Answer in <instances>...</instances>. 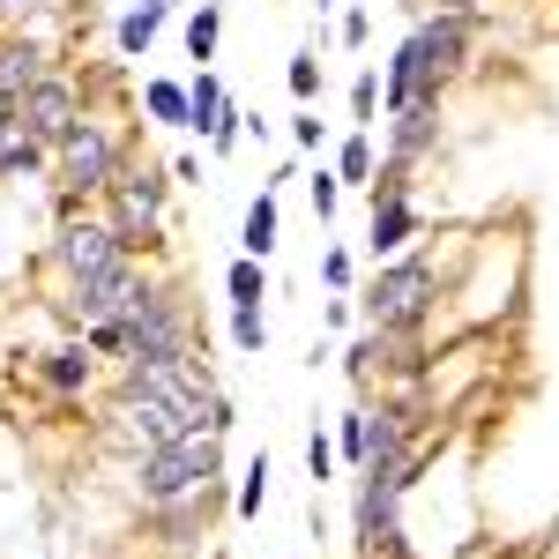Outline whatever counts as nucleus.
Masks as SVG:
<instances>
[{
    "label": "nucleus",
    "instance_id": "1",
    "mask_svg": "<svg viewBox=\"0 0 559 559\" xmlns=\"http://www.w3.org/2000/svg\"><path fill=\"white\" fill-rule=\"evenodd\" d=\"M216 477H224V432L194 426L179 440H165V448H150V455H134V500L142 508H173V500L210 492Z\"/></svg>",
    "mask_w": 559,
    "mask_h": 559
},
{
    "label": "nucleus",
    "instance_id": "2",
    "mask_svg": "<svg viewBox=\"0 0 559 559\" xmlns=\"http://www.w3.org/2000/svg\"><path fill=\"white\" fill-rule=\"evenodd\" d=\"M418 463H388V471H350V545L358 559H411L403 552V500L418 485Z\"/></svg>",
    "mask_w": 559,
    "mask_h": 559
},
{
    "label": "nucleus",
    "instance_id": "3",
    "mask_svg": "<svg viewBox=\"0 0 559 559\" xmlns=\"http://www.w3.org/2000/svg\"><path fill=\"white\" fill-rule=\"evenodd\" d=\"M97 202H105V224L128 239V254H157V247H165V231H173V216H165V202H173V165L128 157Z\"/></svg>",
    "mask_w": 559,
    "mask_h": 559
},
{
    "label": "nucleus",
    "instance_id": "4",
    "mask_svg": "<svg viewBox=\"0 0 559 559\" xmlns=\"http://www.w3.org/2000/svg\"><path fill=\"white\" fill-rule=\"evenodd\" d=\"M366 329H426L432 321V299H440V261L432 254H395V261H373L366 292H350Z\"/></svg>",
    "mask_w": 559,
    "mask_h": 559
},
{
    "label": "nucleus",
    "instance_id": "5",
    "mask_svg": "<svg viewBox=\"0 0 559 559\" xmlns=\"http://www.w3.org/2000/svg\"><path fill=\"white\" fill-rule=\"evenodd\" d=\"M187 350H202V321L187 306V284L150 276L142 306L128 313V358H187Z\"/></svg>",
    "mask_w": 559,
    "mask_h": 559
},
{
    "label": "nucleus",
    "instance_id": "6",
    "mask_svg": "<svg viewBox=\"0 0 559 559\" xmlns=\"http://www.w3.org/2000/svg\"><path fill=\"white\" fill-rule=\"evenodd\" d=\"M120 165H128V142L105 128V120H90V112L68 128V142L52 150V179H60V194H68V202H97V194L112 187Z\"/></svg>",
    "mask_w": 559,
    "mask_h": 559
},
{
    "label": "nucleus",
    "instance_id": "7",
    "mask_svg": "<svg viewBox=\"0 0 559 559\" xmlns=\"http://www.w3.org/2000/svg\"><path fill=\"white\" fill-rule=\"evenodd\" d=\"M150 292V269L142 261H120V269H105V276H68L60 284V299L52 313L68 321V329H97V321H128L134 306Z\"/></svg>",
    "mask_w": 559,
    "mask_h": 559
},
{
    "label": "nucleus",
    "instance_id": "8",
    "mask_svg": "<svg viewBox=\"0 0 559 559\" xmlns=\"http://www.w3.org/2000/svg\"><path fill=\"white\" fill-rule=\"evenodd\" d=\"M120 261H134V254H128V239L105 224V210L90 216V210L68 202V216H60L52 239H45V269H60V276H105V269H120Z\"/></svg>",
    "mask_w": 559,
    "mask_h": 559
},
{
    "label": "nucleus",
    "instance_id": "9",
    "mask_svg": "<svg viewBox=\"0 0 559 559\" xmlns=\"http://www.w3.org/2000/svg\"><path fill=\"white\" fill-rule=\"evenodd\" d=\"M366 202H373V216H366V254L373 261L411 254L418 231H426V210H418V194H411V173H403V165H381L373 187H366Z\"/></svg>",
    "mask_w": 559,
    "mask_h": 559
},
{
    "label": "nucleus",
    "instance_id": "10",
    "mask_svg": "<svg viewBox=\"0 0 559 559\" xmlns=\"http://www.w3.org/2000/svg\"><path fill=\"white\" fill-rule=\"evenodd\" d=\"M83 112H90V105H83V83H75L68 68H52L38 90H23V97H15V128L31 134V142H45V150H60V142H68V128H75Z\"/></svg>",
    "mask_w": 559,
    "mask_h": 559
},
{
    "label": "nucleus",
    "instance_id": "11",
    "mask_svg": "<svg viewBox=\"0 0 559 559\" xmlns=\"http://www.w3.org/2000/svg\"><path fill=\"white\" fill-rule=\"evenodd\" d=\"M440 112H448V90H432L418 105H403V112H388L381 120V165H403V173H418L432 150H440Z\"/></svg>",
    "mask_w": 559,
    "mask_h": 559
},
{
    "label": "nucleus",
    "instance_id": "12",
    "mask_svg": "<svg viewBox=\"0 0 559 559\" xmlns=\"http://www.w3.org/2000/svg\"><path fill=\"white\" fill-rule=\"evenodd\" d=\"M52 75V45L31 38V31H8L0 38V105H15L23 90H38Z\"/></svg>",
    "mask_w": 559,
    "mask_h": 559
},
{
    "label": "nucleus",
    "instance_id": "13",
    "mask_svg": "<svg viewBox=\"0 0 559 559\" xmlns=\"http://www.w3.org/2000/svg\"><path fill=\"white\" fill-rule=\"evenodd\" d=\"M216 508H224V477H216L210 492H194V500H173V508H150V515H157V530H165V545H173V552H194V545L210 537Z\"/></svg>",
    "mask_w": 559,
    "mask_h": 559
},
{
    "label": "nucleus",
    "instance_id": "14",
    "mask_svg": "<svg viewBox=\"0 0 559 559\" xmlns=\"http://www.w3.org/2000/svg\"><path fill=\"white\" fill-rule=\"evenodd\" d=\"M38 381L52 388V395H83V388L97 381V350H90V344H60V350H45V358H38Z\"/></svg>",
    "mask_w": 559,
    "mask_h": 559
},
{
    "label": "nucleus",
    "instance_id": "15",
    "mask_svg": "<svg viewBox=\"0 0 559 559\" xmlns=\"http://www.w3.org/2000/svg\"><path fill=\"white\" fill-rule=\"evenodd\" d=\"M179 0H134L128 15H120V31H112V45H120V60H142L150 45H157V31L173 23Z\"/></svg>",
    "mask_w": 559,
    "mask_h": 559
},
{
    "label": "nucleus",
    "instance_id": "16",
    "mask_svg": "<svg viewBox=\"0 0 559 559\" xmlns=\"http://www.w3.org/2000/svg\"><path fill=\"white\" fill-rule=\"evenodd\" d=\"M276 239H284V216H276V187H261L254 202H247V224H239V254L269 261V254H276Z\"/></svg>",
    "mask_w": 559,
    "mask_h": 559
},
{
    "label": "nucleus",
    "instance_id": "17",
    "mask_svg": "<svg viewBox=\"0 0 559 559\" xmlns=\"http://www.w3.org/2000/svg\"><path fill=\"white\" fill-rule=\"evenodd\" d=\"M179 38H187V60H202V68H210V60H216V38H224V8H216V0L187 8V31H179Z\"/></svg>",
    "mask_w": 559,
    "mask_h": 559
},
{
    "label": "nucleus",
    "instance_id": "18",
    "mask_svg": "<svg viewBox=\"0 0 559 559\" xmlns=\"http://www.w3.org/2000/svg\"><path fill=\"white\" fill-rule=\"evenodd\" d=\"M373 173H381V157H373V134L350 128V134H344V150H336V179H344V187H373Z\"/></svg>",
    "mask_w": 559,
    "mask_h": 559
},
{
    "label": "nucleus",
    "instance_id": "19",
    "mask_svg": "<svg viewBox=\"0 0 559 559\" xmlns=\"http://www.w3.org/2000/svg\"><path fill=\"white\" fill-rule=\"evenodd\" d=\"M269 477H276V463H269V448L261 455H247V477H239V500H231V515L254 522L261 508H269Z\"/></svg>",
    "mask_w": 559,
    "mask_h": 559
},
{
    "label": "nucleus",
    "instance_id": "20",
    "mask_svg": "<svg viewBox=\"0 0 559 559\" xmlns=\"http://www.w3.org/2000/svg\"><path fill=\"white\" fill-rule=\"evenodd\" d=\"M142 105H150V120L157 128H187V83H142Z\"/></svg>",
    "mask_w": 559,
    "mask_h": 559
},
{
    "label": "nucleus",
    "instance_id": "21",
    "mask_svg": "<svg viewBox=\"0 0 559 559\" xmlns=\"http://www.w3.org/2000/svg\"><path fill=\"white\" fill-rule=\"evenodd\" d=\"M224 292H231V306H261L269 299V269H261L254 254H239L231 269H224Z\"/></svg>",
    "mask_w": 559,
    "mask_h": 559
},
{
    "label": "nucleus",
    "instance_id": "22",
    "mask_svg": "<svg viewBox=\"0 0 559 559\" xmlns=\"http://www.w3.org/2000/svg\"><path fill=\"white\" fill-rule=\"evenodd\" d=\"M306 202H313L321 224H336V210H344V179H336V165H313V173H306Z\"/></svg>",
    "mask_w": 559,
    "mask_h": 559
},
{
    "label": "nucleus",
    "instance_id": "23",
    "mask_svg": "<svg viewBox=\"0 0 559 559\" xmlns=\"http://www.w3.org/2000/svg\"><path fill=\"white\" fill-rule=\"evenodd\" d=\"M231 344L247 350V358L269 350V313H261V306H231Z\"/></svg>",
    "mask_w": 559,
    "mask_h": 559
},
{
    "label": "nucleus",
    "instance_id": "24",
    "mask_svg": "<svg viewBox=\"0 0 559 559\" xmlns=\"http://www.w3.org/2000/svg\"><path fill=\"white\" fill-rule=\"evenodd\" d=\"M336 455H344L350 471L366 463V403H350L344 418H336Z\"/></svg>",
    "mask_w": 559,
    "mask_h": 559
},
{
    "label": "nucleus",
    "instance_id": "25",
    "mask_svg": "<svg viewBox=\"0 0 559 559\" xmlns=\"http://www.w3.org/2000/svg\"><path fill=\"white\" fill-rule=\"evenodd\" d=\"M373 120H381V75L358 68V83H350V128H373Z\"/></svg>",
    "mask_w": 559,
    "mask_h": 559
},
{
    "label": "nucleus",
    "instance_id": "26",
    "mask_svg": "<svg viewBox=\"0 0 559 559\" xmlns=\"http://www.w3.org/2000/svg\"><path fill=\"white\" fill-rule=\"evenodd\" d=\"M336 471H344L336 440H329V432H313V440H306V477H313V485H336Z\"/></svg>",
    "mask_w": 559,
    "mask_h": 559
},
{
    "label": "nucleus",
    "instance_id": "27",
    "mask_svg": "<svg viewBox=\"0 0 559 559\" xmlns=\"http://www.w3.org/2000/svg\"><path fill=\"white\" fill-rule=\"evenodd\" d=\"M284 83H292V97H299V105H313V97H321V60H313V52H292Z\"/></svg>",
    "mask_w": 559,
    "mask_h": 559
},
{
    "label": "nucleus",
    "instance_id": "28",
    "mask_svg": "<svg viewBox=\"0 0 559 559\" xmlns=\"http://www.w3.org/2000/svg\"><path fill=\"white\" fill-rule=\"evenodd\" d=\"M292 142H299V150H321V142H329V120H321L313 105H299V112H292Z\"/></svg>",
    "mask_w": 559,
    "mask_h": 559
},
{
    "label": "nucleus",
    "instance_id": "29",
    "mask_svg": "<svg viewBox=\"0 0 559 559\" xmlns=\"http://www.w3.org/2000/svg\"><path fill=\"white\" fill-rule=\"evenodd\" d=\"M321 276H329V292H350V254H344V247L321 254Z\"/></svg>",
    "mask_w": 559,
    "mask_h": 559
},
{
    "label": "nucleus",
    "instance_id": "30",
    "mask_svg": "<svg viewBox=\"0 0 559 559\" xmlns=\"http://www.w3.org/2000/svg\"><path fill=\"white\" fill-rule=\"evenodd\" d=\"M366 31H373V15H366V8H344V23H336V38H344V45H366Z\"/></svg>",
    "mask_w": 559,
    "mask_h": 559
},
{
    "label": "nucleus",
    "instance_id": "31",
    "mask_svg": "<svg viewBox=\"0 0 559 559\" xmlns=\"http://www.w3.org/2000/svg\"><path fill=\"white\" fill-rule=\"evenodd\" d=\"M38 8H52V0H0V23H31Z\"/></svg>",
    "mask_w": 559,
    "mask_h": 559
},
{
    "label": "nucleus",
    "instance_id": "32",
    "mask_svg": "<svg viewBox=\"0 0 559 559\" xmlns=\"http://www.w3.org/2000/svg\"><path fill=\"white\" fill-rule=\"evenodd\" d=\"M411 8H426V15H432V8H448V15H477L485 0H411Z\"/></svg>",
    "mask_w": 559,
    "mask_h": 559
},
{
    "label": "nucleus",
    "instance_id": "33",
    "mask_svg": "<svg viewBox=\"0 0 559 559\" xmlns=\"http://www.w3.org/2000/svg\"><path fill=\"white\" fill-rule=\"evenodd\" d=\"M194 179H202V165H194V157L179 150V157H173V187H194Z\"/></svg>",
    "mask_w": 559,
    "mask_h": 559
},
{
    "label": "nucleus",
    "instance_id": "34",
    "mask_svg": "<svg viewBox=\"0 0 559 559\" xmlns=\"http://www.w3.org/2000/svg\"><path fill=\"white\" fill-rule=\"evenodd\" d=\"M313 8H321V15H329V8H336V0H313Z\"/></svg>",
    "mask_w": 559,
    "mask_h": 559
},
{
    "label": "nucleus",
    "instance_id": "35",
    "mask_svg": "<svg viewBox=\"0 0 559 559\" xmlns=\"http://www.w3.org/2000/svg\"><path fill=\"white\" fill-rule=\"evenodd\" d=\"M128 8H134V0H128Z\"/></svg>",
    "mask_w": 559,
    "mask_h": 559
},
{
    "label": "nucleus",
    "instance_id": "36",
    "mask_svg": "<svg viewBox=\"0 0 559 559\" xmlns=\"http://www.w3.org/2000/svg\"><path fill=\"white\" fill-rule=\"evenodd\" d=\"M216 559H224V552H216Z\"/></svg>",
    "mask_w": 559,
    "mask_h": 559
}]
</instances>
